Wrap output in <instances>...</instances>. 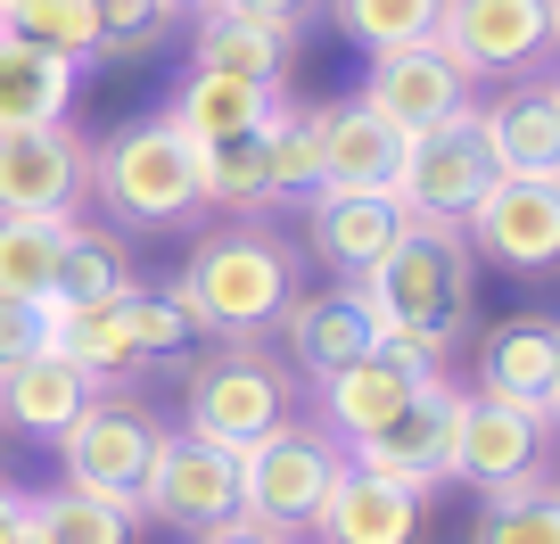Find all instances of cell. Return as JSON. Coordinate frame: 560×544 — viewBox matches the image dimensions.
<instances>
[{
	"mask_svg": "<svg viewBox=\"0 0 560 544\" xmlns=\"http://www.w3.org/2000/svg\"><path fill=\"white\" fill-rule=\"evenodd\" d=\"M363 298H371V314H380V338H387V347H404L412 363L445 371L462 322H470V298H478V264H470L462 223L404 215L396 247L363 273Z\"/></svg>",
	"mask_w": 560,
	"mask_h": 544,
	"instance_id": "6da1fadb",
	"label": "cell"
},
{
	"mask_svg": "<svg viewBox=\"0 0 560 544\" xmlns=\"http://www.w3.org/2000/svg\"><path fill=\"white\" fill-rule=\"evenodd\" d=\"M182 305H190L198 331L231 338V347H247L256 331H272L280 305L298 298V264H289V247L264 240V231H214V240L190 247V264H182Z\"/></svg>",
	"mask_w": 560,
	"mask_h": 544,
	"instance_id": "7a4b0ae2",
	"label": "cell"
},
{
	"mask_svg": "<svg viewBox=\"0 0 560 544\" xmlns=\"http://www.w3.org/2000/svg\"><path fill=\"white\" fill-rule=\"evenodd\" d=\"M91 198H100L116 223H182L198 198V141L190 124L165 107V116H140L124 132H107V149H91Z\"/></svg>",
	"mask_w": 560,
	"mask_h": 544,
	"instance_id": "3957f363",
	"label": "cell"
},
{
	"mask_svg": "<svg viewBox=\"0 0 560 544\" xmlns=\"http://www.w3.org/2000/svg\"><path fill=\"white\" fill-rule=\"evenodd\" d=\"M338 471H347V445L322 421H280L272 438H256L240 454V511L280 528V536H298V528H314V511L338 487Z\"/></svg>",
	"mask_w": 560,
	"mask_h": 544,
	"instance_id": "277c9868",
	"label": "cell"
},
{
	"mask_svg": "<svg viewBox=\"0 0 560 544\" xmlns=\"http://www.w3.org/2000/svg\"><path fill=\"white\" fill-rule=\"evenodd\" d=\"M494 190V149L478 132V107H454L429 132H404L396 165V207L429 215V223H470V207Z\"/></svg>",
	"mask_w": 560,
	"mask_h": 544,
	"instance_id": "5b68a950",
	"label": "cell"
},
{
	"mask_svg": "<svg viewBox=\"0 0 560 544\" xmlns=\"http://www.w3.org/2000/svg\"><path fill=\"white\" fill-rule=\"evenodd\" d=\"M158 438H165V429L149 421L140 404L91 396L50 445H58L67 487H91V495H107V504H132L140 511V478H149V462H158Z\"/></svg>",
	"mask_w": 560,
	"mask_h": 544,
	"instance_id": "8992f818",
	"label": "cell"
},
{
	"mask_svg": "<svg viewBox=\"0 0 560 544\" xmlns=\"http://www.w3.org/2000/svg\"><path fill=\"white\" fill-rule=\"evenodd\" d=\"M454 421H462V387L445 380V371H429L396 421H380L371 438L347 445V462H354V471H371V478H396V487L429 495V487L454 478Z\"/></svg>",
	"mask_w": 560,
	"mask_h": 544,
	"instance_id": "52a82bcc",
	"label": "cell"
},
{
	"mask_svg": "<svg viewBox=\"0 0 560 544\" xmlns=\"http://www.w3.org/2000/svg\"><path fill=\"white\" fill-rule=\"evenodd\" d=\"M140 511L165 520V528H190V536L240 520V454L190 438V429H165L158 462H149V478H140Z\"/></svg>",
	"mask_w": 560,
	"mask_h": 544,
	"instance_id": "ba28073f",
	"label": "cell"
},
{
	"mask_svg": "<svg viewBox=\"0 0 560 544\" xmlns=\"http://www.w3.org/2000/svg\"><path fill=\"white\" fill-rule=\"evenodd\" d=\"M280 421H289V380H280L272 363H256V355H223V363L190 371V404H182V429H190V438L247 454V445L272 438Z\"/></svg>",
	"mask_w": 560,
	"mask_h": 544,
	"instance_id": "9c48e42d",
	"label": "cell"
},
{
	"mask_svg": "<svg viewBox=\"0 0 560 544\" xmlns=\"http://www.w3.org/2000/svg\"><path fill=\"white\" fill-rule=\"evenodd\" d=\"M91 198V141L74 124L42 132H0V215H50L74 223Z\"/></svg>",
	"mask_w": 560,
	"mask_h": 544,
	"instance_id": "30bf717a",
	"label": "cell"
},
{
	"mask_svg": "<svg viewBox=\"0 0 560 544\" xmlns=\"http://www.w3.org/2000/svg\"><path fill=\"white\" fill-rule=\"evenodd\" d=\"M462 240H470V256L503 264V273H552L560 264V182L494 174V190L470 207Z\"/></svg>",
	"mask_w": 560,
	"mask_h": 544,
	"instance_id": "8fae6325",
	"label": "cell"
},
{
	"mask_svg": "<svg viewBox=\"0 0 560 544\" xmlns=\"http://www.w3.org/2000/svg\"><path fill=\"white\" fill-rule=\"evenodd\" d=\"M438 42L462 74H520L552 50V18H544V0H445L438 18Z\"/></svg>",
	"mask_w": 560,
	"mask_h": 544,
	"instance_id": "7c38bea8",
	"label": "cell"
},
{
	"mask_svg": "<svg viewBox=\"0 0 560 544\" xmlns=\"http://www.w3.org/2000/svg\"><path fill=\"white\" fill-rule=\"evenodd\" d=\"M454 478H470L478 495L536 487L544 478V413H520V404H494V396H462Z\"/></svg>",
	"mask_w": 560,
	"mask_h": 544,
	"instance_id": "4fadbf2b",
	"label": "cell"
},
{
	"mask_svg": "<svg viewBox=\"0 0 560 544\" xmlns=\"http://www.w3.org/2000/svg\"><path fill=\"white\" fill-rule=\"evenodd\" d=\"M354 100H371L396 132H429V124H445L454 107H470V74L445 58V42H404V50L371 58Z\"/></svg>",
	"mask_w": 560,
	"mask_h": 544,
	"instance_id": "5bb4252c",
	"label": "cell"
},
{
	"mask_svg": "<svg viewBox=\"0 0 560 544\" xmlns=\"http://www.w3.org/2000/svg\"><path fill=\"white\" fill-rule=\"evenodd\" d=\"M280 338H289L305 380H330V371L363 363L380 347V314H371L363 281H330V289H305V298L280 305Z\"/></svg>",
	"mask_w": 560,
	"mask_h": 544,
	"instance_id": "9a60e30c",
	"label": "cell"
},
{
	"mask_svg": "<svg viewBox=\"0 0 560 544\" xmlns=\"http://www.w3.org/2000/svg\"><path fill=\"white\" fill-rule=\"evenodd\" d=\"M396 231H404L396 190H314L305 198V247L330 264L338 281H363L371 264L396 247Z\"/></svg>",
	"mask_w": 560,
	"mask_h": 544,
	"instance_id": "2e32d148",
	"label": "cell"
},
{
	"mask_svg": "<svg viewBox=\"0 0 560 544\" xmlns=\"http://www.w3.org/2000/svg\"><path fill=\"white\" fill-rule=\"evenodd\" d=\"M429 380V363H412L404 347H371L363 363H347V371H330V380H314L322 387V429H330L338 445H354V438H371L380 421H396L404 404H412V387Z\"/></svg>",
	"mask_w": 560,
	"mask_h": 544,
	"instance_id": "e0dca14e",
	"label": "cell"
},
{
	"mask_svg": "<svg viewBox=\"0 0 560 544\" xmlns=\"http://www.w3.org/2000/svg\"><path fill=\"white\" fill-rule=\"evenodd\" d=\"M560 380V322L552 314H511L478 338V387L470 396H494V404H520V413H544Z\"/></svg>",
	"mask_w": 560,
	"mask_h": 544,
	"instance_id": "ac0fdd59",
	"label": "cell"
},
{
	"mask_svg": "<svg viewBox=\"0 0 560 544\" xmlns=\"http://www.w3.org/2000/svg\"><path fill=\"white\" fill-rule=\"evenodd\" d=\"M322 124V190H396L404 132L371 100H330L314 107Z\"/></svg>",
	"mask_w": 560,
	"mask_h": 544,
	"instance_id": "d6986e66",
	"label": "cell"
},
{
	"mask_svg": "<svg viewBox=\"0 0 560 544\" xmlns=\"http://www.w3.org/2000/svg\"><path fill=\"white\" fill-rule=\"evenodd\" d=\"M314 536L322 544H412L420 536V495L347 462L338 487L322 495V511H314Z\"/></svg>",
	"mask_w": 560,
	"mask_h": 544,
	"instance_id": "ffe728a7",
	"label": "cell"
},
{
	"mask_svg": "<svg viewBox=\"0 0 560 544\" xmlns=\"http://www.w3.org/2000/svg\"><path fill=\"white\" fill-rule=\"evenodd\" d=\"M91 396H100V380L83 363H67L58 347H42V355L0 371V421L18 429V438H58Z\"/></svg>",
	"mask_w": 560,
	"mask_h": 544,
	"instance_id": "44dd1931",
	"label": "cell"
},
{
	"mask_svg": "<svg viewBox=\"0 0 560 544\" xmlns=\"http://www.w3.org/2000/svg\"><path fill=\"white\" fill-rule=\"evenodd\" d=\"M478 132L494 149V174H527V182H560V116L544 100V83H511L503 100L478 107Z\"/></svg>",
	"mask_w": 560,
	"mask_h": 544,
	"instance_id": "7402d4cb",
	"label": "cell"
},
{
	"mask_svg": "<svg viewBox=\"0 0 560 544\" xmlns=\"http://www.w3.org/2000/svg\"><path fill=\"white\" fill-rule=\"evenodd\" d=\"M74 83H83V67H74V58L42 50V42L0 34V132H42V124H67Z\"/></svg>",
	"mask_w": 560,
	"mask_h": 544,
	"instance_id": "603a6c76",
	"label": "cell"
},
{
	"mask_svg": "<svg viewBox=\"0 0 560 544\" xmlns=\"http://www.w3.org/2000/svg\"><path fill=\"white\" fill-rule=\"evenodd\" d=\"M289 50L298 34H280V25H247V18H214L198 9V34H190V67L198 74H240V83H289Z\"/></svg>",
	"mask_w": 560,
	"mask_h": 544,
	"instance_id": "cb8c5ba5",
	"label": "cell"
},
{
	"mask_svg": "<svg viewBox=\"0 0 560 544\" xmlns=\"http://www.w3.org/2000/svg\"><path fill=\"white\" fill-rule=\"evenodd\" d=\"M132 298V289H124ZM124 298H83V305H58L50 322V347L67 355V363H83L91 380H132L140 371V347H132V322H124Z\"/></svg>",
	"mask_w": 560,
	"mask_h": 544,
	"instance_id": "d4e9b609",
	"label": "cell"
},
{
	"mask_svg": "<svg viewBox=\"0 0 560 544\" xmlns=\"http://www.w3.org/2000/svg\"><path fill=\"white\" fill-rule=\"evenodd\" d=\"M198 198L231 215H264L272 198V165H264V132H223V141H198Z\"/></svg>",
	"mask_w": 560,
	"mask_h": 544,
	"instance_id": "484cf974",
	"label": "cell"
},
{
	"mask_svg": "<svg viewBox=\"0 0 560 544\" xmlns=\"http://www.w3.org/2000/svg\"><path fill=\"white\" fill-rule=\"evenodd\" d=\"M58 264H67V223H50V215H0V298L58 305Z\"/></svg>",
	"mask_w": 560,
	"mask_h": 544,
	"instance_id": "4316f807",
	"label": "cell"
},
{
	"mask_svg": "<svg viewBox=\"0 0 560 544\" xmlns=\"http://www.w3.org/2000/svg\"><path fill=\"white\" fill-rule=\"evenodd\" d=\"M272 107H280L272 83H240V74H198V67H190L174 116L190 124V141H223V132H256Z\"/></svg>",
	"mask_w": 560,
	"mask_h": 544,
	"instance_id": "83f0119b",
	"label": "cell"
},
{
	"mask_svg": "<svg viewBox=\"0 0 560 544\" xmlns=\"http://www.w3.org/2000/svg\"><path fill=\"white\" fill-rule=\"evenodd\" d=\"M256 132H264V165H272L280 207H289V198H314L322 190V124H314V107L280 91V107L256 124Z\"/></svg>",
	"mask_w": 560,
	"mask_h": 544,
	"instance_id": "f1b7e54d",
	"label": "cell"
},
{
	"mask_svg": "<svg viewBox=\"0 0 560 544\" xmlns=\"http://www.w3.org/2000/svg\"><path fill=\"white\" fill-rule=\"evenodd\" d=\"M25 511H34L42 544H132V504H107V495L67 487V478L50 495H25Z\"/></svg>",
	"mask_w": 560,
	"mask_h": 544,
	"instance_id": "f546056e",
	"label": "cell"
},
{
	"mask_svg": "<svg viewBox=\"0 0 560 544\" xmlns=\"http://www.w3.org/2000/svg\"><path fill=\"white\" fill-rule=\"evenodd\" d=\"M0 34L42 42V50L91 67V58H100V9H91V0H0Z\"/></svg>",
	"mask_w": 560,
	"mask_h": 544,
	"instance_id": "4dcf8cb0",
	"label": "cell"
},
{
	"mask_svg": "<svg viewBox=\"0 0 560 544\" xmlns=\"http://www.w3.org/2000/svg\"><path fill=\"white\" fill-rule=\"evenodd\" d=\"M132 281V247L100 223H67V264H58V305H83V298H124Z\"/></svg>",
	"mask_w": 560,
	"mask_h": 544,
	"instance_id": "1f68e13d",
	"label": "cell"
},
{
	"mask_svg": "<svg viewBox=\"0 0 560 544\" xmlns=\"http://www.w3.org/2000/svg\"><path fill=\"white\" fill-rule=\"evenodd\" d=\"M338 34L354 42V50H404V42H438V18L445 0H330Z\"/></svg>",
	"mask_w": 560,
	"mask_h": 544,
	"instance_id": "d6a6232c",
	"label": "cell"
},
{
	"mask_svg": "<svg viewBox=\"0 0 560 544\" xmlns=\"http://www.w3.org/2000/svg\"><path fill=\"white\" fill-rule=\"evenodd\" d=\"M462 544H560V487L536 478V487H511V495H487V511L470 520Z\"/></svg>",
	"mask_w": 560,
	"mask_h": 544,
	"instance_id": "836d02e7",
	"label": "cell"
},
{
	"mask_svg": "<svg viewBox=\"0 0 560 544\" xmlns=\"http://www.w3.org/2000/svg\"><path fill=\"white\" fill-rule=\"evenodd\" d=\"M100 9V58H149L174 34V0H91Z\"/></svg>",
	"mask_w": 560,
	"mask_h": 544,
	"instance_id": "e575fe53",
	"label": "cell"
},
{
	"mask_svg": "<svg viewBox=\"0 0 560 544\" xmlns=\"http://www.w3.org/2000/svg\"><path fill=\"white\" fill-rule=\"evenodd\" d=\"M124 322H132V347H140V363L174 355L182 338L198 331V322H190V305H182L174 289H132V298H124Z\"/></svg>",
	"mask_w": 560,
	"mask_h": 544,
	"instance_id": "d590c367",
	"label": "cell"
},
{
	"mask_svg": "<svg viewBox=\"0 0 560 544\" xmlns=\"http://www.w3.org/2000/svg\"><path fill=\"white\" fill-rule=\"evenodd\" d=\"M50 322H58V305H42V298H0V371L50 347Z\"/></svg>",
	"mask_w": 560,
	"mask_h": 544,
	"instance_id": "8d00e7d4",
	"label": "cell"
},
{
	"mask_svg": "<svg viewBox=\"0 0 560 544\" xmlns=\"http://www.w3.org/2000/svg\"><path fill=\"white\" fill-rule=\"evenodd\" d=\"M214 18H247V25H280V34H298L314 18V0H207Z\"/></svg>",
	"mask_w": 560,
	"mask_h": 544,
	"instance_id": "74e56055",
	"label": "cell"
},
{
	"mask_svg": "<svg viewBox=\"0 0 560 544\" xmlns=\"http://www.w3.org/2000/svg\"><path fill=\"white\" fill-rule=\"evenodd\" d=\"M198 544H289V536H280V528H264V520H247V511H240V520L207 528V536H198Z\"/></svg>",
	"mask_w": 560,
	"mask_h": 544,
	"instance_id": "f35d334b",
	"label": "cell"
},
{
	"mask_svg": "<svg viewBox=\"0 0 560 544\" xmlns=\"http://www.w3.org/2000/svg\"><path fill=\"white\" fill-rule=\"evenodd\" d=\"M18 520H25V487H9V478H0V536H9Z\"/></svg>",
	"mask_w": 560,
	"mask_h": 544,
	"instance_id": "ab89813d",
	"label": "cell"
},
{
	"mask_svg": "<svg viewBox=\"0 0 560 544\" xmlns=\"http://www.w3.org/2000/svg\"><path fill=\"white\" fill-rule=\"evenodd\" d=\"M0 544H42V528H34V511H25V520H18V528H9V536H0Z\"/></svg>",
	"mask_w": 560,
	"mask_h": 544,
	"instance_id": "60d3db41",
	"label": "cell"
},
{
	"mask_svg": "<svg viewBox=\"0 0 560 544\" xmlns=\"http://www.w3.org/2000/svg\"><path fill=\"white\" fill-rule=\"evenodd\" d=\"M536 83H544V100H552V116H560V67H552V74H536Z\"/></svg>",
	"mask_w": 560,
	"mask_h": 544,
	"instance_id": "b9f144b4",
	"label": "cell"
},
{
	"mask_svg": "<svg viewBox=\"0 0 560 544\" xmlns=\"http://www.w3.org/2000/svg\"><path fill=\"white\" fill-rule=\"evenodd\" d=\"M544 421H560V380H552V396H544Z\"/></svg>",
	"mask_w": 560,
	"mask_h": 544,
	"instance_id": "7bdbcfd3",
	"label": "cell"
},
{
	"mask_svg": "<svg viewBox=\"0 0 560 544\" xmlns=\"http://www.w3.org/2000/svg\"><path fill=\"white\" fill-rule=\"evenodd\" d=\"M544 18H552V50H560V0H544Z\"/></svg>",
	"mask_w": 560,
	"mask_h": 544,
	"instance_id": "ee69618b",
	"label": "cell"
},
{
	"mask_svg": "<svg viewBox=\"0 0 560 544\" xmlns=\"http://www.w3.org/2000/svg\"><path fill=\"white\" fill-rule=\"evenodd\" d=\"M174 9H207V0H174Z\"/></svg>",
	"mask_w": 560,
	"mask_h": 544,
	"instance_id": "f6af8a7d",
	"label": "cell"
},
{
	"mask_svg": "<svg viewBox=\"0 0 560 544\" xmlns=\"http://www.w3.org/2000/svg\"><path fill=\"white\" fill-rule=\"evenodd\" d=\"M552 487H560V478H552Z\"/></svg>",
	"mask_w": 560,
	"mask_h": 544,
	"instance_id": "bcb514c9",
	"label": "cell"
}]
</instances>
